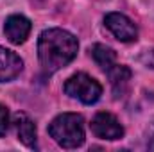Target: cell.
Listing matches in <instances>:
<instances>
[{
    "mask_svg": "<svg viewBox=\"0 0 154 152\" xmlns=\"http://www.w3.org/2000/svg\"><path fill=\"white\" fill-rule=\"evenodd\" d=\"M77 50V38L65 29H47L38 38V57L47 74H54L74 61Z\"/></svg>",
    "mask_w": 154,
    "mask_h": 152,
    "instance_id": "6da1fadb",
    "label": "cell"
},
{
    "mask_svg": "<svg viewBox=\"0 0 154 152\" xmlns=\"http://www.w3.org/2000/svg\"><path fill=\"white\" fill-rule=\"evenodd\" d=\"M48 134L63 149H77L84 143V120L77 113H63L48 125Z\"/></svg>",
    "mask_w": 154,
    "mask_h": 152,
    "instance_id": "7a4b0ae2",
    "label": "cell"
},
{
    "mask_svg": "<svg viewBox=\"0 0 154 152\" xmlns=\"http://www.w3.org/2000/svg\"><path fill=\"white\" fill-rule=\"evenodd\" d=\"M65 93L82 104H95L102 95V86L88 74H75L65 82Z\"/></svg>",
    "mask_w": 154,
    "mask_h": 152,
    "instance_id": "3957f363",
    "label": "cell"
},
{
    "mask_svg": "<svg viewBox=\"0 0 154 152\" xmlns=\"http://www.w3.org/2000/svg\"><path fill=\"white\" fill-rule=\"evenodd\" d=\"M90 127H91V132L100 140H111L113 141V140H120L124 136V127L118 122V118L111 113H106V111L95 114Z\"/></svg>",
    "mask_w": 154,
    "mask_h": 152,
    "instance_id": "277c9868",
    "label": "cell"
},
{
    "mask_svg": "<svg viewBox=\"0 0 154 152\" xmlns=\"http://www.w3.org/2000/svg\"><path fill=\"white\" fill-rule=\"evenodd\" d=\"M104 23L111 31V34L116 39L124 41V43H131V41L138 39V29H136V25L125 14H122V13H109V14H106Z\"/></svg>",
    "mask_w": 154,
    "mask_h": 152,
    "instance_id": "5b68a950",
    "label": "cell"
},
{
    "mask_svg": "<svg viewBox=\"0 0 154 152\" xmlns=\"http://www.w3.org/2000/svg\"><path fill=\"white\" fill-rule=\"evenodd\" d=\"M31 22L22 16V14H11L7 20H5V25H4V34L5 38L9 39L11 43L14 45H20L23 43L25 39L29 38L31 34Z\"/></svg>",
    "mask_w": 154,
    "mask_h": 152,
    "instance_id": "8992f818",
    "label": "cell"
},
{
    "mask_svg": "<svg viewBox=\"0 0 154 152\" xmlns=\"http://www.w3.org/2000/svg\"><path fill=\"white\" fill-rule=\"evenodd\" d=\"M23 70V61L18 54L9 48L0 47V82H9L20 75Z\"/></svg>",
    "mask_w": 154,
    "mask_h": 152,
    "instance_id": "52a82bcc",
    "label": "cell"
},
{
    "mask_svg": "<svg viewBox=\"0 0 154 152\" xmlns=\"http://www.w3.org/2000/svg\"><path fill=\"white\" fill-rule=\"evenodd\" d=\"M14 127L18 132V140L23 145L34 149L36 147V125H34V122L25 113H16L14 114Z\"/></svg>",
    "mask_w": 154,
    "mask_h": 152,
    "instance_id": "ba28073f",
    "label": "cell"
},
{
    "mask_svg": "<svg viewBox=\"0 0 154 152\" xmlns=\"http://www.w3.org/2000/svg\"><path fill=\"white\" fill-rule=\"evenodd\" d=\"M108 77H109V82H111V86H113V93H115V97H124V93L127 91V86H129V81H131V70L127 68V66H124V65H118L116 63L115 66L109 70V72H106Z\"/></svg>",
    "mask_w": 154,
    "mask_h": 152,
    "instance_id": "9c48e42d",
    "label": "cell"
},
{
    "mask_svg": "<svg viewBox=\"0 0 154 152\" xmlns=\"http://www.w3.org/2000/svg\"><path fill=\"white\" fill-rule=\"evenodd\" d=\"M90 54H91L93 61H95L104 72H109V70L116 65V52L111 48V47H108V45L95 43V45L91 47Z\"/></svg>",
    "mask_w": 154,
    "mask_h": 152,
    "instance_id": "30bf717a",
    "label": "cell"
},
{
    "mask_svg": "<svg viewBox=\"0 0 154 152\" xmlns=\"http://www.w3.org/2000/svg\"><path fill=\"white\" fill-rule=\"evenodd\" d=\"M7 129H9V111L5 106L0 104V138L7 132Z\"/></svg>",
    "mask_w": 154,
    "mask_h": 152,
    "instance_id": "8fae6325",
    "label": "cell"
},
{
    "mask_svg": "<svg viewBox=\"0 0 154 152\" xmlns=\"http://www.w3.org/2000/svg\"><path fill=\"white\" fill-rule=\"evenodd\" d=\"M138 59H140V63H143L145 66L154 68V50H147V52H143Z\"/></svg>",
    "mask_w": 154,
    "mask_h": 152,
    "instance_id": "7c38bea8",
    "label": "cell"
},
{
    "mask_svg": "<svg viewBox=\"0 0 154 152\" xmlns=\"http://www.w3.org/2000/svg\"><path fill=\"white\" fill-rule=\"evenodd\" d=\"M149 149H151V150H154V138H152V141L149 143Z\"/></svg>",
    "mask_w": 154,
    "mask_h": 152,
    "instance_id": "4fadbf2b",
    "label": "cell"
}]
</instances>
